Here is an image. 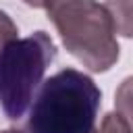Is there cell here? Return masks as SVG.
<instances>
[{
    "label": "cell",
    "instance_id": "3",
    "mask_svg": "<svg viewBox=\"0 0 133 133\" xmlns=\"http://www.w3.org/2000/svg\"><path fill=\"white\" fill-rule=\"evenodd\" d=\"M54 58L56 46L46 31L15 37L0 48V106L6 118L19 121L29 110Z\"/></svg>",
    "mask_w": 133,
    "mask_h": 133
},
{
    "label": "cell",
    "instance_id": "1",
    "mask_svg": "<svg viewBox=\"0 0 133 133\" xmlns=\"http://www.w3.org/2000/svg\"><path fill=\"white\" fill-rule=\"evenodd\" d=\"M102 106V91L94 79L77 69H62L35 91L29 133H91Z\"/></svg>",
    "mask_w": 133,
    "mask_h": 133
},
{
    "label": "cell",
    "instance_id": "2",
    "mask_svg": "<svg viewBox=\"0 0 133 133\" xmlns=\"http://www.w3.org/2000/svg\"><path fill=\"white\" fill-rule=\"evenodd\" d=\"M64 48L89 71L104 73L118 60L112 15L98 0H60L48 10Z\"/></svg>",
    "mask_w": 133,
    "mask_h": 133
},
{
    "label": "cell",
    "instance_id": "7",
    "mask_svg": "<svg viewBox=\"0 0 133 133\" xmlns=\"http://www.w3.org/2000/svg\"><path fill=\"white\" fill-rule=\"evenodd\" d=\"M0 133H29V131H21V129H6V131H0Z\"/></svg>",
    "mask_w": 133,
    "mask_h": 133
},
{
    "label": "cell",
    "instance_id": "4",
    "mask_svg": "<svg viewBox=\"0 0 133 133\" xmlns=\"http://www.w3.org/2000/svg\"><path fill=\"white\" fill-rule=\"evenodd\" d=\"M91 133H131V125H129V118L121 112H108L100 127L91 129Z\"/></svg>",
    "mask_w": 133,
    "mask_h": 133
},
{
    "label": "cell",
    "instance_id": "5",
    "mask_svg": "<svg viewBox=\"0 0 133 133\" xmlns=\"http://www.w3.org/2000/svg\"><path fill=\"white\" fill-rule=\"evenodd\" d=\"M17 33H19V29H17V25L12 23V19H10L4 10H0V48H2L6 42L15 39Z\"/></svg>",
    "mask_w": 133,
    "mask_h": 133
},
{
    "label": "cell",
    "instance_id": "6",
    "mask_svg": "<svg viewBox=\"0 0 133 133\" xmlns=\"http://www.w3.org/2000/svg\"><path fill=\"white\" fill-rule=\"evenodd\" d=\"M27 6H33V8H46V10H50L56 2H60V0H23Z\"/></svg>",
    "mask_w": 133,
    "mask_h": 133
}]
</instances>
